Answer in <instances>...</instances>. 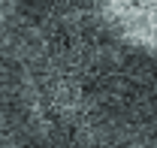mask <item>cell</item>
Returning a JSON list of instances; mask_svg holds the SVG:
<instances>
[{
    "instance_id": "6da1fadb",
    "label": "cell",
    "mask_w": 157,
    "mask_h": 148,
    "mask_svg": "<svg viewBox=\"0 0 157 148\" xmlns=\"http://www.w3.org/2000/svg\"><path fill=\"white\" fill-rule=\"evenodd\" d=\"M106 30L145 55H157V0H100Z\"/></svg>"
},
{
    "instance_id": "7a4b0ae2",
    "label": "cell",
    "mask_w": 157,
    "mask_h": 148,
    "mask_svg": "<svg viewBox=\"0 0 157 148\" xmlns=\"http://www.w3.org/2000/svg\"><path fill=\"white\" fill-rule=\"evenodd\" d=\"M9 6H12V0H0V15H6V12H9Z\"/></svg>"
}]
</instances>
